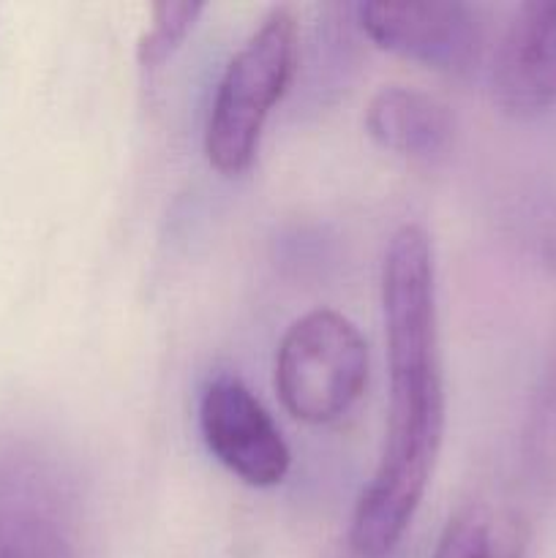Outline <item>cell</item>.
Segmentation results:
<instances>
[{
    "instance_id": "obj_3",
    "label": "cell",
    "mask_w": 556,
    "mask_h": 558,
    "mask_svg": "<svg viewBox=\"0 0 556 558\" xmlns=\"http://www.w3.org/2000/svg\"><path fill=\"white\" fill-rule=\"evenodd\" d=\"M368 385V343L333 308L294 319L276 352V392L294 420L327 425L341 420Z\"/></svg>"
},
{
    "instance_id": "obj_4",
    "label": "cell",
    "mask_w": 556,
    "mask_h": 558,
    "mask_svg": "<svg viewBox=\"0 0 556 558\" xmlns=\"http://www.w3.org/2000/svg\"><path fill=\"white\" fill-rule=\"evenodd\" d=\"M360 31L385 52L442 74L467 76L485 49V22L469 3H358Z\"/></svg>"
},
{
    "instance_id": "obj_7",
    "label": "cell",
    "mask_w": 556,
    "mask_h": 558,
    "mask_svg": "<svg viewBox=\"0 0 556 558\" xmlns=\"http://www.w3.org/2000/svg\"><path fill=\"white\" fill-rule=\"evenodd\" d=\"M0 558H76L47 472L0 456Z\"/></svg>"
},
{
    "instance_id": "obj_10",
    "label": "cell",
    "mask_w": 556,
    "mask_h": 558,
    "mask_svg": "<svg viewBox=\"0 0 556 558\" xmlns=\"http://www.w3.org/2000/svg\"><path fill=\"white\" fill-rule=\"evenodd\" d=\"M202 11H205L202 3H169V0L153 3L150 27L136 44V60H140L142 69L153 71L167 63L169 54L194 31Z\"/></svg>"
},
{
    "instance_id": "obj_8",
    "label": "cell",
    "mask_w": 556,
    "mask_h": 558,
    "mask_svg": "<svg viewBox=\"0 0 556 558\" xmlns=\"http://www.w3.org/2000/svg\"><path fill=\"white\" fill-rule=\"evenodd\" d=\"M365 131L396 156L436 161L456 136V120L439 98L414 87L387 85L365 107Z\"/></svg>"
},
{
    "instance_id": "obj_2",
    "label": "cell",
    "mask_w": 556,
    "mask_h": 558,
    "mask_svg": "<svg viewBox=\"0 0 556 558\" xmlns=\"http://www.w3.org/2000/svg\"><path fill=\"white\" fill-rule=\"evenodd\" d=\"M298 49V16L276 5L232 54L205 125V156L216 172L240 174L254 163L267 118L294 80Z\"/></svg>"
},
{
    "instance_id": "obj_9",
    "label": "cell",
    "mask_w": 556,
    "mask_h": 558,
    "mask_svg": "<svg viewBox=\"0 0 556 558\" xmlns=\"http://www.w3.org/2000/svg\"><path fill=\"white\" fill-rule=\"evenodd\" d=\"M527 526L512 510L478 501L447 521L431 558H523Z\"/></svg>"
},
{
    "instance_id": "obj_1",
    "label": "cell",
    "mask_w": 556,
    "mask_h": 558,
    "mask_svg": "<svg viewBox=\"0 0 556 558\" xmlns=\"http://www.w3.org/2000/svg\"><path fill=\"white\" fill-rule=\"evenodd\" d=\"M382 314L390 368L385 445L349 526L352 550L363 558H382L401 543L428 488L445 436L434 245L418 223H403L387 240Z\"/></svg>"
},
{
    "instance_id": "obj_5",
    "label": "cell",
    "mask_w": 556,
    "mask_h": 558,
    "mask_svg": "<svg viewBox=\"0 0 556 558\" xmlns=\"http://www.w3.org/2000/svg\"><path fill=\"white\" fill-rule=\"evenodd\" d=\"M200 428L207 450L251 488L283 483L292 452L270 412L238 376L207 381L200 401Z\"/></svg>"
},
{
    "instance_id": "obj_6",
    "label": "cell",
    "mask_w": 556,
    "mask_h": 558,
    "mask_svg": "<svg viewBox=\"0 0 556 558\" xmlns=\"http://www.w3.org/2000/svg\"><path fill=\"white\" fill-rule=\"evenodd\" d=\"M491 96L518 120L556 107V0L521 3L510 16L491 60Z\"/></svg>"
}]
</instances>
